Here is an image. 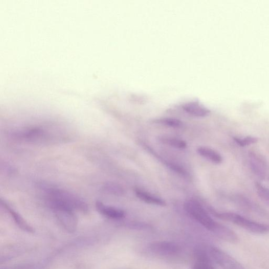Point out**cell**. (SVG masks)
Wrapping results in <instances>:
<instances>
[{"label": "cell", "mask_w": 269, "mask_h": 269, "mask_svg": "<svg viewBox=\"0 0 269 269\" xmlns=\"http://www.w3.org/2000/svg\"><path fill=\"white\" fill-rule=\"evenodd\" d=\"M49 206L53 210L57 220L69 233H74L78 226V219L74 210L60 202L47 199Z\"/></svg>", "instance_id": "3"}, {"label": "cell", "mask_w": 269, "mask_h": 269, "mask_svg": "<svg viewBox=\"0 0 269 269\" xmlns=\"http://www.w3.org/2000/svg\"><path fill=\"white\" fill-rule=\"evenodd\" d=\"M210 255L223 269H245L239 262L219 248H211Z\"/></svg>", "instance_id": "5"}, {"label": "cell", "mask_w": 269, "mask_h": 269, "mask_svg": "<svg viewBox=\"0 0 269 269\" xmlns=\"http://www.w3.org/2000/svg\"><path fill=\"white\" fill-rule=\"evenodd\" d=\"M183 109L188 113L196 117H205L209 114V109L198 102H191L184 105Z\"/></svg>", "instance_id": "11"}, {"label": "cell", "mask_w": 269, "mask_h": 269, "mask_svg": "<svg viewBox=\"0 0 269 269\" xmlns=\"http://www.w3.org/2000/svg\"><path fill=\"white\" fill-rule=\"evenodd\" d=\"M159 140L163 144L178 149H185L187 147L185 141L177 139L162 137Z\"/></svg>", "instance_id": "15"}, {"label": "cell", "mask_w": 269, "mask_h": 269, "mask_svg": "<svg viewBox=\"0 0 269 269\" xmlns=\"http://www.w3.org/2000/svg\"><path fill=\"white\" fill-rule=\"evenodd\" d=\"M250 163L256 175L264 179L266 174V164L263 158L255 152L249 153Z\"/></svg>", "instance_id": "7"}, {"label": "cell", "mask_w": 269, "mask_h": 269, "mask_svg": "<svg viewBox=\"0 0 269 269\" xmlns=\"http://www.w3.org/2000/svg\"><path fill=\"white\" fill-rule=\"evenodd\" d=\"M136 194L140 199L146 203L160 206H165L166 205L165 201L163 199L153 196L142 190L137 189L136 190Z\"/></svg>", "instance_id": "14"}, {"label": "cell", "mask_w": 269, "mask_h": 269, "mask_svg": "<svg viewBox=\"0 0 269 269\" xmlns=\"http://www.w3.org/2000/svg\"><path fill=\"white\" fill-rule=\"evenodd\" d=\"M195 258V262L192 269H215L206 253L201 250H197Z\"/></svg>", "instance_id": "10"}, {"label": "cell", "mask_w": 269, "mask_h": 269, "mask_svg": "<svg viewBox=\"0 0 269 269\" xmlns=\"http://www.w3.org/2000/svg\"><path fill=\"white\" fill-rule=\"evenodd\" d=\"M96 208L99 212L102 215L113 219H120L125 216L123 210L105 205L102 202L98 201L96 202Z\"/></svg>", "instance_id": "8"}, {"label": "cell", "mask_w": 269, "mask_h": 269, "mask_svg": "<svg viewBox=\"0 0 269 269\" xmlns=\"http://www.w3.org/2000/svg\"><path fill=\"white\" fill-rule=\"evenodd\" d=\"M149 248L152 253L164 257L175 256L181 251V248L178 244L167 241L153 242L150 244Z\"/></svg>", "instance_id": "6"}, {"label": "cell", "mask_w": 269, "mask_h": 269, "mask_svg": "<svg viewBox=\"0 0 269 269\" xmlns=\"http://www.w3.org/2000/svg\"><path fill=\"white\" fill-rule=\"evenodd\" d=\"M107 193L117 196H121L124 194L123 189L119 185L113 183L107 184L104 187Z\"/></svg>", "instance_id": "16"}, {"label": "cell", "mask_w": 269, "mask_h": 269, "mask_svg": "<svg viewBox=\"0 0 269 269\" xmlns=\"http://www.w3.org/2000/svg\"><path fill=\"white\" fill-rule=\"evenodd\" d=\"M155 122L172 127H180L183 125L182 122L176 119L165 118L158 120Z\"/></svg>", "instance_id": "17"}, {"label": "cell", "mask_w": 269, "mask_h": 269, "mask_svg": "<svg viewBox=\"0 0 269 269\" xmlns=\"http://www.w3.org/2000/svg\"><path fill=\"white\" fill-rule=\"evenodd\" d=\"M44 132L42 129L38 128H33L23 130L17 133L19 138L28 141H35L43 138Z\"/></svg>", "instance_id": "12"}, {"label": "cell", "mask_w": 269, "mask_h": 269, "mask_svg": "<svg viewBox=\"0 0 269 269\" xmlns=\"http://www.w3.org/2000/svg\"><path fill=\"white\" fill-rule=\"evenodd\" d=\"M2 205L8 211L12 218L14 220L16 224L24 231L33 233L34 230L33 228L25 221L22 216L18 214L16 211L13 209L5 200L1 199Z\"/></svg>", "instance_id": "9"}, {"label": "cell", "mask_w": 269, "mask_h": 269, "mask_svg": "<svg viewBox=\"0 0 269 269\" xmlns=\"http://www.w3.org/2000/svg\"><path fill=\"white\" fill-rule=\"evenodd\" d=\"M235 142L241 147H245L256 143L258 139L253 137H247L243 139L234 138Z\"/></svg>", "instance_id": "18"}, {"label": "cell", "mask_w": 269, "mask_h": 269, "mask_svg": "<svg viewBox=\"0 0 269 269\" xmlns=\"http://www.w3.org/2000/svg\"><path fill=\"white\" fill-rule=\"evenodd\" d=\"M200 155L209 160L214 163L219 164L222 162V158L216 150L206 147H200L197 149Z\"/></svg>", "instance_id": "13"}, {"label": "cell", "mask_w": 269, "mask_h": 269, "mask_svg": "<svg viewBox=\"0 0 269 269\" xmlns=\"http://www.w3.org/2000/svg\"><path fill=\"white\" fill-rule=\"evenodd\" d=\"M184 208L192 218L222 239L231 243H236L238 241L237 235L233 230L214 221L197 201L187 200L184 204Z\"/></svg>", "instance_id": "1"}, {"label": "cell", "mask_w": 269, "mask_h": 269, "mask_svg": "<svg viewBox=\"0 0 269 269\" xmlns=\"http://www.w3.org/2000/svg\"><path fill=\"white\" fill-rule=\"evenodd\" d=\"M165 163L167 167L169 168L170 169L177 173L178 174H180L184 177H188L189 175L188 172L186 171V170L180 166L169 162H165Z\"/></svg>", "instance_id": "20"}, {"label": "cell", "mask_w": 269, "mask_h": 269, "mask_svg": "<svg viewBox=\"0 0 269 269\" xmlns=\"http://www.w3.org/2000/svg\"><path fill=\"white\" fill-rule=\"evenodd\" d=\"M48 195L47 199L62 203L74 210H77L83 213H87L88 206L81 197L70 192L56 188H45Z\"/></svg>", "instance_id": "2"}, {"label": "cell", "mask_w": 269, "mask_h": 269, "mask_svg": "<svg viewBox=\"0 0 269 269\" xmlns=\"http://www.w3.org/2000/svg\"><path fill=\"white\" fill-rule=\"evenodd\" d=\"M256 187L259 197L263 200L269 202V189L259 183H256Z\"/></svg>", "instance_id": "19"}, {"label": "cell", "mask_w": 269, "mask_h": 269, "mask_svg": "<svg viewBox=\"0 0 269 269\" xmlns=\"http://www.w3.org/2000/svg\"><path fill=\"white\" fill-rule=\"evenodd\" d=\"M212 213L217 218L233 222L248 231L259 234H265L269 232L268 226L249 220L237 214L218 213L214 211H212Z\"/></svg>", "instance_id": "4"}]
</instances>
